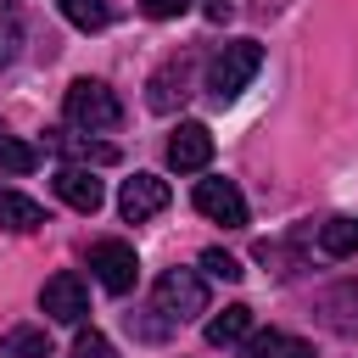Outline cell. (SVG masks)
Returning a JSON list of instances; mask_svg holds the SVG:
<instances>
[{"instance_id": "d6986e66", "label": "cell", "mask_w": 358, "mask_h": 358, "mask_svg": "<svg viewBox=\"0 0 358 358\" xmlns=\"http://www.w3.org/2000/svg\"><path fill=\"white\" fill-rule=\"evenodd\" d=\"M17 50H22V6L0 0V67H11Z\"/></svg>"}, {"instance_id": "6da1fadb", "label": "cell", "mask_w": 358, "mask_h": 358, "mask_svg": "<svg viewBox=\"0 0 358 358\" xmlns=\"http://www.w3.org/2000/svg\"><path fill=\"white\" fill-rule=\"evenodd\" d=\"M257 67H263V45L257 39H229V45H218V56L207 62V95L224 106V101H235L252 78H257Z\"/></svg>"}, {"instance_id": "7c38bea8", "label": "cell", "mask_w": 358, "mask_h": 358, "mask_svg": "<svg viewBox=\"0 0 358 358\" xmlns=\"http://www.w3.org/2000/svg\"><path fill=\"white\" fill-rule=\"evenodd\" d=\"M319 313H324V324H330V330H341V336H358V280H347V285H330V291L319 296Z\"/></svg>"}, {"instance_id": "277c9868", "label": "cell", "mask_w": 358, "mask_h": 358, "mask_svg": "<svg viewBox=\"0 0 358 358\" xmlns=\"http://www.w3.org/2000/svg\"><path fill=\"white\" fill-rule=\"evenodd\" d=\"M90 268H95V280H101L112 296H129L134 280H140V257H134L129 241H95V246H90Z\"/></svg>"}, {"instance_id": "4fadbf2b", "label": "cell", "mask_w": 358, "mask_h": 358, "mask_svg": "<svg viewBox=\"0 0 358 358\" xmlns=\"http://www.w3.org/2000/svg\"><path fill=\"white\" fill-rule=\"evenodd\" d=\"M50 151H62V157H78V162H95V168H112L117 162V145H106V140H84V134H67V129H50V140H45Z\"/></svg>"}, {"instance_id": "7402d4cb", "label": "cell", "mask_w": 358, "mask_h": 358, "mask_svg": "<svg viewBox=\"0 0 358 358\" xmlns=\"http://www.w3.org/2000/svg\"><path fill=\"white\" fill-rule=\"evenodd\" d=\"M73 358H117V352H112V341H106L101 330H78V341H73Z\"/></svg>"}, {"instance_id": "44dd1931", "label": "cell", "mask_w": 358, "mask_h": 358, "mask_svg": "<svg viewBox=\"0 0 358 358\" xmlns=\"http://www.w3.org/2000/svg\"><path fill=\"white\" fill-rule=\"evenodd\" d=\"M201 268H207L213 280H241V274H246V268H241L229 252H218V246H207V252H201Z\"/></svg>"}, {"instance_id": "5b68a950", "label": "cell", "mask_w": 358, "mask_h": 358, "mask_svg": "<svg viewBox=\"0 0 358 358\" xmlns=\"http://www.w3.org/2000/svg\"><path fill=\"white\" fill-rule=\"evenodd\" d=\"M39 308H45L56 324H84V319H90V291H84V280H78L73 268H62V274L45 280Z\"/></svg>"}, {"instance_id": "7a4b0ae2", "label": "cell", "mask_w": 358, "mask_h": 358, "mask_svg": "<svg viewBox=\"0 0 358 358\" xmlns=\"http://www.w3.org/2000/svg\"><path fill=\"white\" fill-rule=\"evenodd\" d=\"M62 112H67V123L84 129V134H112V129L123 123V101H117L101 78H78V84L67 90Z\"/></svg>"}, {"instance_id": "cb8c5ba5", "label": "cell", "mask_w": 358, "mask_h": 358, "mask_svg": "<svg viewBox=\"0 0 358 358\" xmlns=\"http://www.w3.org/2000/svg\"><path fill=\"white\" fill-rule=\"evenodd\" d=\"M229 11H235V0H201V17H207V22H224Z\"/></svg>"}, {"instance_id": "8992f818", "label": "cell", "mask_w": 358, "mask_h": 358, "mask_svg": "<svg viewBox=\"0 0 358 358\" xmlns=\"http://www.w3.org/2000/svg\"><path fill=\"white\" fill-rule=\"evenodd\" d=\"M190 201H196L201 218H213V224H224V229H246V196H241L229 179H201Z\"/></svg>"}, {"instance_id": "9a60e30c", "label": "cell", "mask_w": 358, "mask_h": 358, "mask_svg": "<svg viewBox=\"0 0 358 358\" xmlns=\"http://www.w3.org/2000/svg\"><path fill=\"white\" fill-rule=\"evenodd\" d=\"M246 330H252V308L246 302H229L224 313L207 319V347H235V341H246Z\"/></svg>"}, {"instance_id": "52a82bcc", "label": "cell", "mask_w": 358, "mask_h": 358, "mask_svg": "<svg viewBox=\"0 0 358 358\" xmlns=\"http://www.w3.org/2000/svg\"><path fill=\"white\" fill-rule=\"evenodd\" d=\"M168 207V179H157V173H134V179H123V190H117V213L129 218V224H145V218H157Z\"/></svg>"}, {"instance_id": "e0dca14e", "label": "cell", "mask_w": 358, "mask_h": 358, "mask_svg": "<svg viewBox=\"0 0 358 358\" xmlns=\"http://www.w3.org/2000/svg\"><path fill=\"white\" fill-rule=\"evenodd\" d=\"M6 358H50V336L45 330H34V324H17V330H6Z\"/></svg>"}, {"instance_id": "5bb4252c", "label": "cell", "mask_w": 358, "mask_h": 358, "mask_svg": "<svg viewBox=\"0 0 358 358\" xmlns=\"http://www.w3.org/2000/svg\"><path fill=\"white\" fill-rule=\"evenodd\" d=\"M45 224V207L34 201V196H22V190H0V229H11V235H34Z\"/></svg>"}, {"instance_id": "603a6c76", "label": "cell", "mask_w": 358, "mask_h": 358, "mask_svg": "<svg viewBox=\"0 0 358 358\" xmlns=\"http://www.w3.org/2000/svg\"><path fill=\"white\" fill-rule=\"evenodd\" d=\"M140 11H145V17H157V22H168V17H185V11H190V0H140Z\"/></svg>"}, {"instance_id": "9c48e42d", "label": "cell", "mask_w": 358, "mask_h": 358, "mask_svg": "<svg viewBox=\"0 0 358 358\" xmlns=\"http://www.w3.org/2000/svg\"><path fill=\"white\" fill-rule=\"evenodd\" d=\"M151 95H145V106L151 112H173L185 95H190V56H168L157 73H151V84H145Z\"/></svg>"}, {"instance_id": "ffe728a7", "label": "cell", "mask_w": 358, "mask_h": 358, "mask_svg": "<svg viewBox=\"0 0 358 358\" xmlns=\"http://www.w3.org/2000/svg\"><path fill=\"white\" fill-rule=\"evenodd\" d=\"M0 168H6V173H34V168H39V145H28V140H0Z\"/></svg>"}, {"instance_id": "3957f363", "label": "cell", "mask_w": 358, "mask_h": 358, "mask_svg": "<svg viewBox=\"0 0 358 358\" xmlns=\"http://www.w3.org/2000/svg\"><path fill=\"white\" fill-rule=\"evenodd\" d=\"M151 313H162V324H185V319L207 313V280L196 268H168L157 280V308Z\"/></svg>"}, {"instance_id": "30bf717a", "label": "cell", "mask_w": 358, "mask_h": 358, "mask_svg": "<svg viewBox=\"0 0 358 358\" xmlns=\"http://www.w3.org/2000/svg\"><path fill=\"white\" fill-rule=\"evenodd\" d=\"M56 196L73 207V213H95L101 201H106V190H101V179L90 173V168H78V162H67V168H56Z\"/></svg>"}, {"instance_id": "ba28073f", "label": "cell", "mask_w": 358, "mask_h": 358, "mask_svg": "<svg viewBox=\"0 0 358 358\" xmlns=\"http://www.w3.org/2000/svg\"><path fill=\"white\" fill-rule=\"evenodd\" d=\"M207 162H213V129H207V123H179L173 140H168V168L201 173Z\"/></svg>"}, {"instance_id": "8fae6325", "label": "cell", "mask_w": 358, "mask_h": 358, "mask_svg": "<svg viewBox=\"0 0 358 358\" xmlns=\"http://www.w3.org/2000/svg\"><path fill=\"white\" fill-rule=\"evenodd\" d=\"M241 358H313V347L302 336H291V330H257V336L246 330Z\"/></svg>"}, {"instance_id": "2e32d148", "label": "cell", "mask_w": 358, "mask_h": 358, "mask_svg": "<svg viewBox=\"0 0 358 358\" xmlns=\"http://www.w3.org/2000/svg\"><path fill=\"white\" fill-rule=\"evenodd\" d=\"M319 252H324V257H352V252H358V218H347V213L324 218V224H319Z\"/></svg>"}, {"instance_id": "ac0fdd59", "label": "cell", "mask_w": 358, "mask_h": 358, "mask_svg": "<svg viewBox=\"0 0 358 358\" xmlns=\"http://www.w3.org/2000/svg\"><path fill=\"white\" fill-rule=\"evenodd\" d=\"M56 6H62V17H67L73 28H84V34H95V28L112 22V6H106V0H56Z\"/></svg>"}]
</instances>
